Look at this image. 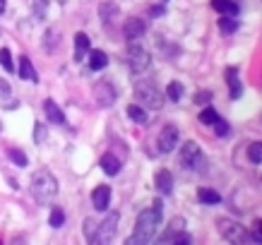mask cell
<instances>
[{
  "label": "cell",
  "instance_id": "obj_1",
  "mask_svg": "<svg viewBox=\"0 0 262 245\" xmlns=\"http://www.w3.org/2000/svg\"><path fill=\"white\" fill-rule=\"evenodd\" d=\"M161 216H164V205H161V199H154V205L137 216L133 236L127 238L125 245H149L154 233H157V229H159Z\"/></svg>",
  "mask_w": 262,
  "mask_h": 245
},
{
  "label": "cell",
  "instance_id": "obj_2",
  "mask_svg": "<svg viewBox=\"0 0 262 245\" xmlns=\"http://www.w3.org/2000/svg\"><path fill=\"white\" fill-rule=\"evenodd\" d=\"M29 190H32L34 199H36L39 205H46V202H51V199L58 195L56 175L51 173L48 168H39V171H34L32 183H29Z\"/></svg>",
  "mask_w": 262,
  "mask_h": 245
},
{
  "label": "cell",
  "instance_id": "obj_3",
  "mask_svg": "<svg viewBox=\"0 0 262 245\" xmlns=\"http://www.w3.org/2000/svg\"><path fill=\"white\" fill-rule=\"evenodd\" d=\"M135 96L140 106L142 108H151V111H159L161 106H164V94H161V89L149 82V79H140L135 84Z\"/></svg>",
  "mask_w": 262,
  "mask_h": 245
},
{
  "label": "cell",
  "instance_id": "obj_4",
  "mask_svg": "<svg viewBox=\"0 0 262 245\" xmlns=\"http://www.w3.org/2000/svg\"><path fill=\"white\" fill-rule=\"evenodd\" d=\"M216 229H219V233H222L224 240H229V243L233 245H248L250 240V233H248V229L243 226V224H238L236 219H216Z\"/></svg>",
  "mask_w": 262,
  "mask_h": 245
},
{
  "label": "cell",
  "instance_id": "obj_5",
  "mask_svg": "<svg viewBox=\"0 0 262 245\" xmlns=\"http://www.w3.org/2000/svg\"><path fill=\"white\" fill-rule=\"evenodd\" d=\"M118 212H108L106 219L99 224L94 236H89V245H113V238H116V231H118Z\"/></svg>",
  "mask_w": 262,
  "mask_h": 245
},
{
  "label": "cell",
  "instance_id": "obj_6",
  "mask_svg": "<svg viewBox=\"0 0 262 245\" xmlns=\"http://www.w3.org/2000/svg\"><path fill=\"white\" fill-rule=\"evenodd\" d=\"M125 63L127 68H130V72H144L147 68H149L151 63V56L147 48H142L140 43H135V41H130V46H127L125 51Z\"/></svg>",
  "mask_w": 262,
  "mask_h": 245
},
{
  "label": "cell",
  "instance_id": "obj_7",
  "mask_svg": "<svg viewBox=\"0 0 262 245\" xmlns=\"http://www.w3.org/2000/svg\"><path fill=\"white\" fill-rule=\"evenodd\" d=\"M181 164H183V168H188V171H200V168H205V151L200 149L198 142H183Z\"/></svg>",
  "mask_w": 262,
  "mask_h": 245
},
{
  "label": "cell",
  "instance_id": "obj_8",
  "mask_svg": "<svg viewBox=\"0 0 262 245\" xmlns=\"http://www.w3.org/2000/svg\"><path fill=\"white\" fill-rule=\"evenodd\" d=\"M94 101L101 106V108H111L113 103H116V87H113L111 82H96L94 84Z\"/></svg>",
  "mask_w": 262,
  "mask_h": 245
},
{
  "label": "cell",
  "instance_id": "obj_9",
  "mask_svg": "<svg viewBox=\"0 0 262 245\" xmlns=\"http://www.w3.org/2000/svg\"><path fill=\"white\" fill-rule=\"evenodd\" d=\"M178 142H181L178 127H176V125H166L164 130H161L159 140H157V147H159L161 154H171V151L178 147Z\"/></svg>",
  "mask_w": 262,
  "mask_h": 245
},
{
  "label": "cell",
  "instance_id": "obj_10",
  "mask_svg": "<svg viewBox=\"0 0 262 245\" xmlns=\"http://www.w3.org/2000/svg\"><path fill=\"white\" fill-rule=\"evenodd\" d=\"M144 32H147V24L142 22V17H127L123 22V36L127 41L140 39V36H144Z\"/></svg>",
  "mask_w": 262,
  "mask_h": 245
},
{
  "label": "cell",
  "instance_id": "obj_11",
  "mask_svg": "<svg viewBox=\"0 0 262 245\" xmlns=\"http://www.w3.org/2000/svg\"><path fill=\"white\" fill-rule=\"evenodd\" d=\"M111 205V188L108 185H96L92 192V207L96 212H106Z\"/></svg>",
  "mask_w": 262,
  "mask_h": 245
},
{
  "label": "cell",
  "instance_id": "obj_12",
  "mask_svg": "<svg viewBox=\"0 0 262 245\" xmlns=\"http://www.w3.org/2000/svg\"><path fill=\"white\" fill-rule=\"evenodd\" d=\"M43 113H46L48 123H56V125H65V123H68V120H65L63 108H60L53 99H46V101H43Z\"/></svg>",
  "mask_w": 262,
  "mask_h": 245
},
{
  "label": "cell",
  "instance_id": "obj_13",
  "mask_svg": "<svg viewBox=\"0 0 262 245\" xmlns=\"http://www.w3.org/2000/svg\"><path fill=\"white\" fill-rule=\"evenodd\" d=\"M154 185H157V190H159L161 195H171V192H173V175H171V171H166V168L157 171Z\"/></svg>",
  "mask_w": 262,
  "mask_h": 245
},
{
  "label": "cell",
  "instance_id": "obj_14",
  "mask_svg": "<svg viewBox=\"0 0 262 245\" xmlns=\"http://www.w3.org/2000/svg\"><path fill=\"white\" fill-rule=\"evenodd\" d=\"M89 51H92V41H89V36L84 32H77L75 34V60L82 63V60H84V53H89Z\"/></svg>",
  "mask_w": 262,
  "mask_h": 245
},
{
  "label": "cell",
  "instance_id": "obj_15",
  "mask_svg": "<svg viewBox=\"0 0 262 245\" xmlns=\"http://www.w3.org/2000/svg\"><path fill=\"white\" fill-rule=\"evenodd\" d=\"M17 72H19V77H22L24 82H32V84H36V82H39V75H36L32 60H29L27 56L19 58V68H17Z\"/></svg>",
  "mask_w": 262,
  "mask_h": 245
},
{
  "label": "cell",
  "instance_id": "obj_16",
  "mask_svg": "<svg viewBox=\"0 0 262 245\" xmlns=\"http://www.w3.org/2000/svg\"><path fill=\"white\" fill-rule=\"evenodd\" d=\"M99 164H101L103 173L106 175H118L120 173V166H123V161H118V157H113V154H103L101 159H99Z\"/></svg>",
  "mask_w": 262,
  "mask_h": 245
},
{
  "label": "cell",
  "instance_id": "obj_17",
  "mask_svg": "<svg viewBox=\"0 0 262 245\" xmlns=\"http://www.w3.org/2000/svg\"><path fill=\"white\" fill-rule=\"evenodd\" d=\"M212 8H214L222 17H236L241 10L233 0H212Z\"/></svg>",
  "mask_w": 262,
  "mask_h": 245
},
{
  "label": "cell",
  "instance_id": "obj_18",
  "mask_svg": "<svg viewBox=\"0 0 262 245\" xmlns=\"http://www.w3.org/2000/svg\"><path fill=\"white\" fill-rule=\"evenodd\" d=\"M226 79H229V96L236 101V99L243 94V87H241V79H238V70H236V68L226 70Z\"/></svg>",
  "mask_w": 262,
  "mask_h": 245
},
{
  "label": "cell",
  "instance_id": "obj_19",
  "mask_svg": "<svg viewBox=\"0 0 262 245\" xmlns=\"http://www.w3.org/2000/svg\"><path fill=\"white\" fill-rule=\"evenodd\" d=\"M198 199L202 202V205H219V202H222V195L212 188H200L198 190Z\"/></svg>",
  "mask_w": 262,
  "mask_h": 245
},
{
  "label": "cell",
  "instance_id": "obj_20",
  "mask_svg": "<svg viewBox=\"0 0 262 245\" xmlns=\"http://www.w3.org/2000/svg\"><path fill=\"white\" fill-rule=\"evenodd\" d=\"M106 65H108V56H106L103 51H96V48L89 51V68H92V70H103Z\"/></svg>",
  "mask_w": 262,
  "mask_h": 245
},
{
  "label": "cell",
  "instance_id": "obj_21",
  "mask_svg": "<svg viewBox=\"0 0 262 245\" xmlns=\"http://www.w3.org/2000/svg\"><path fill=\"white\" fill-rule=\"evenodd\" d=\"M183 226H185V224H183V219H176V221L171 224V226H168V231H166V233H164V236L159 238V243H157V245H166L168 240H173V238H176V236H178V233H181V231H183Z\"/></svg>",
  "mask_w": 262,
  "mask_h": 245
},
{
  "label": "cell",
  "instance_id": "obj_22",
  "mask_svg": "<svg viewBox=\"0 0 262 245\" xmlns=\"http://www.w3.org/2000/svg\"><path fill=\"white\" fill-rule=\"evenodd\" d=\"M127 116H130V120H135L137 125L147 123V111H144L142 106H127Z\"/></svg>",
  "mask_w": 262,
  "mask_h": 245
},
{
  "label": "cell",
  "instance_id": "obj_23",
  "mask_svg": "<svg viewBox=\"0 0 262 245\" xmlns=\"http://www.w3.org/2000/svg\"><path fill=\"white\" fill-rule=\"evenodd\" d=\"M116 15H118V8H116L113 3H103L101 8H99V17H101L103 22H111Z\"/></svg>",
  "mask_w": 262,
  "mask_h": 245
},
{
  "label": "cell",
  "instance_id": "obj_24",
  "mask_svg": "<svg viewBox=\"0 0 262 245\" xmlns=\"http://www.w3.org/2000/svg\"><path fill=\"white\" fill-rule=\"evenodd\" d=\"M248 159L260 166L262 164V142H250V147H248Z\"/></svg>",
  "mask_w": 262,
  "mask_h": 245
},
{
  "label": "cell",
  "instance_id": "obj_25",
  "mask_svg": "<svg viewBox=\"0 0 262 245\" xmlns=\"http://www.w3.org/2000/svg\"><path fill=\"white\" fill-rule=\"evenodd\" d=\"M219 29L224 34H233V32H238V22L233 17H219Z\"/></svg>",
  "mask_w": 262,
  "mask_h": 245
},
{
  "label": "cell",
  "instance_id": "obj_26",
  "mask_svg": "<svg viewBox=\"0 0 262 245\" xmlns=\"http://www.w3.org/2000/svg\"><path fill=\"white\" fill-rule=\"evenodd\" d=\"M216 120H219V113H216L212 106H207L205 111L200 113V123H202V125H214Z\"/></svg>",
  "mask_w": 262,
  "mask_h": 245
},
{
  "label": "cell",
  "instance_id": "obj_27",
  "mask_svg": "<svg viewBox=\"0 0 262 245\" xmlns=\"http://www.w3.org/2000/svg\"><path fill=\"white\" fill-rule=\"evenodd\" d=\"M48 224H51L53 229H60V226L65 224V212L60 209V207H53V209H51V219H48Z\"/></svg>",
  "mask_w": 262,
  "mask_h": 245
},
{
  "label": "cell",
  "instance_id": "obj_28",
  "mask_svg": "<svg viewBox=\"0 0 262 245\" xmlns=\"http://www.w3.org/2000/svg\"><path fill=\"white\" fill-rule=\"evenodd\" d=\"M0 68L8 72H15V65H12V53L8 48H0Z\"/></svg>",
  "mask_w": 262,
  "mask_h": 245
},
{
  "label": "cell",
  "instance_id": "obj_29",
  "mask_svg": "<svg viewBox=\"0 0 262 245\" xmlns=\"http://www.w3.org/2000/svg\"><path fill=\"white\" fill-rule=\"evenodd\" d=\"M166 96L171 99V101H181V96H183V84L181 82H171L166 89Z\"/></svg>",
  "mask_w": 262,
  "mask_h": 245
},
{
  "label": "cell",
  "instance_id": "obj_30",
  "mask_svg": "<svg viewBox=\"0 0 262 245\" xmlns=\"http://www.w3.org/2000/svg\"><path fill=\"white\" fill-rule=\"evenodd\" d=\"M8 159H12L17 166H27V164H29L27 154H24V151H19V149H8Z\"/></svg>",
  "mask_w": 262,
  "mask_h": 245
},
{
  "label": "cell",
  "instance_id": "obj_31",
  "mask_svg": "<svg viewBox=\"0 0 262 245\" xmlns=\"http://www.w3.org/2000/svg\"><path fill=\"white\" fill-rule=\"evenodd\" d=\"M48 46V53H56L58 51V34L56 32H48L46 36H43V48Z\"/></svg>",
  "mask_w": 262,
  "mask_h": 245
},
{
  "label": "cell",
  "instance_id": "obj_32",
  "mask_svg": "<svg viewBox=\"0 0 262 245\" xmlns=\"http://www.w3.org/2000/svg\"><path fill=\"white\" fill-rule=\"evenodd\" d=\"M171 245H192V236L190 233H185V231H181V233L171 240Z\"/></svg>",
  "mask_w": 262,
  "mask_h": 245
},
{
  "label": "cell",
  "instance_id": "obj_33",
  "mask_svg": "<svg viewBox=\"0 0 262 245\" xmlns=\"http://www.w3.org/2000/svg\"><path fill=\"white\" fill-rule=\"evenodd\" d=\"M46 8H48L46 0H34V12H36L39 19H46Z\"/></svg>",
  "mask_w": 262,
  "mask_h": 245
},
{
  "label": "cell",
  "instance_id": "obj_34",
  "mask_svg": "<svg viewBox=\"0 0 262 245\" xmlns=\"http://www.w3.org/2000/svg\"><path fill=\"white\" fill-rule=\"evenodd\" d=\"M46 140V127H43V123H36V127H34V142L41 144Z\"/></svg>",
  "mask_w": 262,
  "mask_h": 245
},
{
  "label": "cell",
  "instance_id": "obj_35",
  "mask_svg": "<svg viewBox=\"0 0 262 245\" xmlns=\"http://www.w3.org/2000/svg\"><path fill=\"white\" fill-rule=\"evenodd\" d=\"M214 130H216V135H219V137H226V135H229V123L219 118L214 123Z\"/></svg>",
  "mask_w": 262,
  "mask_h": 245
},
{
  "label": "cell",
  "instance_id": "obj_36",
  "mask_svg": "<svg viewBox=\"0 0 262 245\" xmlns=\"http://www.w3.org/2000/svg\"><path fill=\"white\" fill-rule=\"evenodd\" d=\"M212 101V92H198V94H195V103H209Z\"/></svg>",
  "mask_w": 262,
  "mask_h": 245
},
{
  "label": "cell",
  "instance_id": "obj_37",
  "mask_svg": "<svg viewBox=\"0 0 262 245\" xmlns=\"http://www.w3.org/2000/svg\"><path fill=\"white\" fill-rule=\"evenodd\" d=\"M0 96H3V99H8L10 96V84L8 82H3V79H0Z\"/></svg>",
  "mask_w": 262,
  "mask_h": 245
},
{
  "label": "cell",
  "instance_id": "obj_38",
  "mask_svg": "<svg viewBox=\"0 0 262 245\" xmlns=\"http://www.w3.org/2000/svg\"><path fill=\"white\" fill-rule=\"evenodd\" d=\"M164 12H166V10H164V5H154V8L149 10V15H151V17H161Z\"/></svg>",
  "mask_w": 262,
  "mask_h": 245
},
{
  "label": "cell",
  "instance_id": "obj_39",
  "mask_svg": "<svg viewBox=\"0 0 262 245\" xmlns=\"http://www.w3.org/2000/svg\"><path fill=\"white\" fill-rule=\"evenodd\" d=\"M12 245H27V238H24V236L12 238Z\"/></svg>",
  "mask_w": 262,
  "mask_h": 245
},
{
  "label": "cell",
  "instance_id": "obj_40",
  "mask_svg": "<svg viewBox=\"0 0 262 245\" xmlns=\"http://www.w3.org/2000/svg\"><path fill=\"white\" fill-rule=\"evenodd\" d=\"M5 12V0H0V15Z\"/></svg>",
  "mask_w": 262,
  "mask_h": 245
},
{
  "label": "cell",
  "instance_id": "obj_41",
  "mask_svg": "<svg viewBox=\"0 0 262 245\" xmlns=\"http://www.w3.org/2000/svg\"><path fill=\"white\" fill-rule=\"evenodd\" d=\"M0 245H3V240H0Z\"/></svg>",
  "mask_w": 262,
  "mask_h": 245
}]
</instances>
